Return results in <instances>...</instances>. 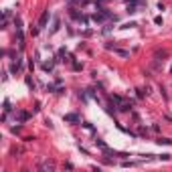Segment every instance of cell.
<instances>
[{
	"label": "cell",
	"mask_w": 172,
	"mask_h": 172,
	"mask_svg": "<svg viewBox=\"0 0 172 172\" xmlns=\"http://www.w3.org/2000/svg\"><path fill=\"white\" fill-rule=\"evenodd\" d=\"M158 144H166V146H168V144H172V140H168V138H160Z\"/></svg>",
	"instance_id": "277c9868"
},
{
	"label": "cell",
	"mask_w": 172,
	"mask_h": 172,
	"mask_svg": "<svg viewBox=\"0 0 172 172\" xmlns=\"http://www.w3.org/2000/svg\"><path fill=\"white\" fill-rule=\"evenodd\" d=\"M8 111H10V101L6 99V101H4V114H8Z\"/></svg>",
	"instance_id": "5b68a950"
},
{
	"label": "cell",
	"mask_w": 172,
	"mask_h": 172,
	"mask_svg": "<svg viewBox=\"0 0 172 172\" xmlns=\"http://www.w3.org/2000/svg\"><path fill=\"white\" fill-rule=\"evenodd\" d=\"M65 122H71V124H75V122H79V118H77L75 114H67V116H65Z\"/></svg>",
	"instance_id": "3957f363"
},
{
	"label": "cell",
	"mask_w": 172,
	"mask_h": 172,
	"mask_svg": "<svg viewBox=\"0 0 172 172\" xmlns=\"http://www.w3.org/2000/svg\"><path fill=\"white\" fill-rule=\"evenodd\" d=\"M41 168H43V170H55V162H53V160H49V162H43V164H41Z\"/></svg>",
	"instance_id": "7a4b0ae2"
},
{
	"label": "cell",
	"mask_w": 172,
	"mask_h": 172,
	"mask_svg": "<svg viewBox=\"0 0 172 172\" xmlns=\"http://www.w3.org/2000/svg\"><path fill=\"white\" fill-rule=\"evenodd\" d=\"M170 71H172V67H170Z\"/></svg>",
	"instance_id": "8992f818"
},
{
	"label": "cell",
	"mask_w": 172,
	"mask_h": 172,
	"mask_svg": "<svg viewBox=\"0 0 172 172\" xmlns=\"http://www.w3.org/2000/svg\"><path fill=\"white\" fill-rule=\"evenodd\" d=\"M49 18H51V12H49V10H45L43 14H41V20H39V29H45V26H47Z\"/></svg>",
	"instance_id": "6da1fadb"
}]
</instances>
